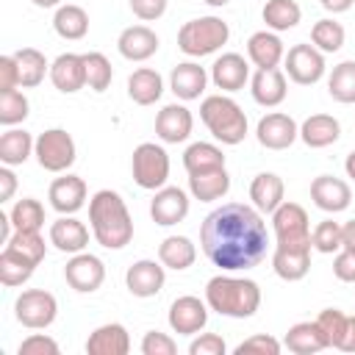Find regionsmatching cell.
Listing matches in <instances>:
<instances>
[{
  "label": "cell",
  "mask_w": 355,
  "mask_h": 355,
  "mask_svg": "<svg viewBox=\"0 0 355 355\" xmlns=\"http://www.w3.org/2000/svg\"><path fill=\"white\" fill-rule=\"evenodd\" d=\"M8 216H11L14 230H42V225H44V208H42V202L33 200V197L17 200Z\"/></svg>",
  "instance_id": "obj_42"
},
{
  "label": "cell",
  "mask_w": 355,
  "mask_h": 355,
  "mask_svg": "<svg viewBox=\"0 0 355 355\" xmlns=\"http://www.w3.org/2000/svg\"><path fill=\"white\" fill-rule=\"evenodd\" d=\"M194 258H197V247L186 236H166L158 247V261L166 269H175V272L189 269L194 263Z\"/></svg>",
  "instance_id": "obj_33"
},
{
  "label": "cell",
  "mask_w": 355,
  "mask_h": 355,
  "mask_svg": "<svg viewBox=\"0 0 355 355\" xmlns=\"http://www.w3.org/2000/svg\"><path fill=\"white\" fill-rule=\"evenodd\" d=\"M50 80L58 92L64 94H75L86 86V67H83V55L78 53H61L53 64H50Z\"/></svg>",
  "instance_id": "obj_19"
},
{
  "label": "cell",
  "mask_w": 355,
  "mask_h": 355,
  "mask_svg": "<svg viewBox=\"0 0 355 355\" xmlns=\"http://www.w3.org/2000/svg\"><path fill=\"white\" fill-rule=\"evenodd\" d=\"M89 222H92V233L97 244L105 250H122L133 239L130 211L125 200L111 189H100L89 200Z\"/></svg>",
  "instance_id": "obj_2"
},
{
  "label": "cell",
  "mask_w": 355,
  "mask_h": 355,
  "mask_svg": "<svg viewBox=\"0 0 355 355\" xmlns=\"http://www.w3.org/2000/svg\"><path fill=\"white\" fill-rule=\"evenodd\" d=\"M50 244L61 252H83L89 244V227L83 222H78L72 214H61L53 225H50Z\"/></svg>",
  "instance_id": "obj_22"
},
{
  "label": "cell",
  "mask_w": 355,
  "mask_h": 355,
  "mask_svg": "<svg viewBox=\"0 0 355 355\" xmlns=\"http://www.w3.org/2000/svg\"><path fill=\"white\" fill-rule=\"evenodd\" d=\"M311 42H313V47L322 50V53H338V50L344 47V25L336 22V19H330V17H324V19L313 22V28H311Z\"/></svg>",
  "instance_id": "obj_41"
},
{
  "label": "cell",
  "mask_w": 355,
  "mask_h": 355,
  "mask_svg": "<svg viewBox=\"0 0 355 355\" xmlns=\"http://www.w3.org/2000/svg\"><path fill=\"white\" fill-rule=\"evenodd\" d=\"M205 83H208V72H205V67H200L194 61L178 64L169 75V89L180 100H197L205 92Z\"/></svg>",
  "instance_id": "obj_27"
},
{
  "label": "cell",
  "mask_w": 355,
  "mask_h": 355,
  "mask_svg": "<svg viewBox=\"0 0 355 355\" xmlns=\"http://www.w3.org/2000/svg\"><path fill=\"white\" fill-rule=\"evenodd\" d=\"M341 250H352L355 252V219L341 225Z\"/></svg>",
  "instance_id": "obj_57"
},
{
  "label": "cell",
  "mask_w": 355,
  "mask_h": 355,
  "mask_svg": "<svg viewBox=\"0 0 355 355\" xmlns=\"http://www.w3.org/2000/svg\"><path fill=\"white\" fill-rule=\"evenodd\" d=\"M33 155H36L42 169L64 172V169H69L75 164V139L64 128H50L44 133H39Z\"/></svg>",
  "instance_id": "obj_7"
},
{
  "label": "cell",
  "mask_w": 355,
  "mask_h": 355,
  "mask_svg": "<svg viewBox=\"0 0 355 355\" xmlns=\"http://www.w3.org/2000/svg\"><path fill=\"white\" fill-rule=\"evenodd\" d=\"M28 97L19 92V89H11V92H0V122L14 128L19 125L25 116H28Z\"/></svg>",
  "instance_id": "obj_44"
},
{
  "label": "cell",
  "mask_w": 355,
  "mask_h": 355,
  "mask_svg": "<svg viewBox=\"0 0 355 355\" xmlns=\"http://www.w3.org/2000/svg\"><path fill=\"white\" fill-rule=\"evenodd\" d=\"M344 169H347V175L355 180V150L347 155V161H344Z\"/></svg>",
  "instance_id": "obj_59"
},
{
  "label": "cell",
  "mask_w": 355,
  "mask_h": 355,
  "mask_svg": "<svg viewBox=\"0 0 355 355\" xmlns=\"http://www.w3.org/2000/svg\"><path fill=\"white\" fill-rule=\"evenodd\" d=\"M261 17H263V22H266L269 31L280 33V31H291V28L300 25L302 8L297 6V0H266Z\"/></svg>",
  "instance_id": "obj_37"
},
{
  "label": "cell",
  "mask_w": 355,
  "mask_h": 355,
  "mask_svg": "<svg viewBox=\"0 0 355 355\" xmlns=\"http://www.w3.org/2000/svg\"><path fill=\"white\" fill-rule=\"evenodd\" d=\"M227 39H230V28L219 17L189 19L178 31V47L186 55H194V58H202V55L216 53L222 44H227Z\"/></svg>",
  "instance_id": "obj_5"
},
{
  "label": "cell",
  "mask_w": 355,
  "mask_h": 355,
  "mask_svg": "<svg viewBox=\"0 0 355 355\" xmlns=\"http://www.w3.org/2000/svg\"><path fill=\"white\" fill-rule=\"evenodd\" d=\"M272 269L277 277L294 283V280H302L311 269V247H283L277 244L275 247V255H272Z\"/></svg>",
  "instance_id": "obj_26"
},
{
  "label": "cell",
  "mask_w": 355,
  "mask_h": 355,
  "mask_svg": "<svg viewBox=\"0 0 355 355\" xmlns=\"http://www.w3.org/2000/svg\"><path fill=\"white\" fill-rule=\"evenodd\" d=\"M311 244H313V250H319V252H324V255L338 252V250H341V225L333 222V219L319 222V225L313 227V233H311Z\"/></svg>",
  "instance_id": "obj_46"
},
{
  "label": "cell",
  "mask_w": 355,
  "mask_h": 355,
  "mask_svg": "<svg viewBox=\"0 0 355 355\" xmlns=\"http://www.w3.org/2000/svg\"><path fill=\"white\" fill-rule=\"evenodd\" d=\"M247 55L258 69H272L286 58V47L275 31H258L247 39Z\"/></svg>",
  "instance_id": "obj_25"
},
{
  "label": "cell",
  "mask_w": 355,
  "mask_h": 355,
  "mask_svg": "<svg viewBox=\"0 0 355 355\" xmlns=\"http://www.w3.org/2000/svg\"><path fill=\"white\" fill-rule=\"evenodd\" d=\"M86 352L89 355H128L130 352V336L119 322L100 324L86 338Z\"/></svg>",
  "instance_id": "obj_24"
},
{
  "label": "cell",
  "mask_w": 355,
  "mask_h": 355,
  "mask_svg": "<svg viewBox=\"0 0 355 355\" xmlns=\"http://www.w3.org/2000/svg\"><path fill=\"white\" fill-rule=\"evenodd\" d=\"M36 266H39V263H33L28 255H22V252L6 247V250L0 252V283L8 286V288L22 286V283L31 280V275L36 272Z\"/></svg>",
  "instance_id": "obj_34"
},
{
  "label": "cell",
  "mask_w": 355,
  "mask_h": 355,
  "mask_svg": "<svg viewBox=\"0 0 355 355\" xmlns=\"http://www.w3.org/2000/svg\"><path fill=\"white\" fill-rule=\"evenodd\" d=\"M211 80L222 92H239V89H244V83L250 80V67H247L244 55H239V53L219 55L214 61V67H211Z\"/></svg>",
  "instance_id": "obj_23"
},
{
  "label": "cell",
  "mask_w": 355,
  "mask_h": 355,
  "mask_svg": "<svg viewBox=\"0 0 355 355\" xmlns=\"http://www.w3.org/2000/svg\"><path fill=\"white\" fill-rule=\"evenodd\" d=\"M128 3H130V11L144 22H153L166 11V0H128Z\"/></svg>",
  "instance_id": "obj_52"
},
{
  "label": "cell",
  "mask_w": 355,
  "mask_h": 355,
  "mask_svg": "<svg viewBox=\"0 0 355 355\" xmlns=\"http://www.w3.org/2000/svg\"><path fill=\"white\" fill-rule=\"evenodd\" d=\"M128 94L133 103L139 105H153L155 100H161L164 94V80L155 69L150 67H139L130 78H128Z\"/></svg>",
  "instance_id": "obj_32"
},
{
  "label": "cell",
  "mask_w": 355,
  "mask_h": 355,
  "mask_svg": "<svg viewBox=\"0 0 355 355\" xmlns=\"http://www.w3.org/2000/svg\"><path fill=\"white\" fill-rule=\"evenodd\" d=\"M33 6H39V8H55V6H61V0H31Z\"/></svg>",
  "instance_id": "obj_60"
},
{
  "label": "cell",
  "mask_w": 355,
  "mask_h": 355,
  "mask_svg": "<svg viewBox=\"0 0 355 355\" xmlns=\"http://www.w3.org/2000/svg\"><path fill=\"white\" fill-rule=\"evenodd\" d=\"M130 169H133L136 186L150 189V191H158V189L166 186V178H169V155H166V150H164L161 144H155V141H141V144L133 150Z\"/></svg>",
  "instance_id": "obj_6"
},
{
  "label": "cell",
  "mask_w": 355,
  "mask_h": 355,
  "mask_svg": "<svg viewBox=\"0 0 355 355\" xmlns=\"http://www.w3.org/2000/svg\"><path fill=\"white\" fill-rule=\"evenodd\" d=\"M272 227L277 236V244L283 247H313L311 244V222L302 205L297 202H280L272 211Z\"/></svg>",
  "instance_id": "obj_8"
},
{
  "label": "cell",
  "mask_w": 355,
  "mask_h": 355,
  "mask_svg": "<svg viewBox=\"0 0 355 355\" xmlns=\"http://www.w3.org/2000/svg\"><path fill=\"white\" fill-rule=\"evenodd\" d=\"M200 119L211 130V136L222 144H241L247 136V114L241 105L225 94H211L200 105Z\"/></svg>",
  "instance_id": "obj_4"
},
{
  "label": "cell",
  "mask_w": 355,
  "mask_h": 355,
  "mask_svg": "<svg viewBox=\"0 0 355 355\" xmlns=\"http://www.w3.org/2000/svg\"><path fill=\"white\" fill-rule=\"evenodd\" d=\"M311 200L316 208L327 211V214H338V211H347L349 202H352V191L349 186L341 180V178H333V175H319L313 178L311 183Z\"/></svg>",
  "instance_id": "obj_16"
},
{
  "label": "cell",
  "mask_w": 355,
  "mask_h": 355,
  "mask_svg": "<svg viewBox=\"0 0 355 355\" xmlns=\"http://www.w3.org/2000/svg\"><path fill=\"white\" fill-rule=\"evenodd\" d=\"M58 302L44 288H25L14 302V316L28 330H44L55 322Z\"/></svg>",
  "instance_id": "obj_9"
},
{
  "label": "cell",
  "mask_w": 355,
  "mask_h": 355,
  "mask_svg": "<svg viewBox=\"0 0 355 355\" xmlns=\"http://www.w3.org/2000/svg\"><path fill=\"white\" fill-rule=\"evenodd\" d=\"M319 3H322V8H327L330 14H344V11L352 8L355 0H319Z\"/></svg>",
  "instance_id": "obj_58"
},
{
  "label": "cell",
  "mask_w": 355,
  "mask_h": 355,
  "mask_svg": "<svg viewBox=\"0 0 355 355\" xmlns=\"http://www.w3.org/2000/svg\"><path fill=\"white\" fill-rule=\"evenodd\" d=\"M19 355H58V341H53L50 336L33 333L19 344Z\"/></svg>",
  "instance_id": "obj_51"
},
{
  "label": "cell",
  "mask_w": 355,
  "mask_h": 355,
  "mask_svg": "<svg viewBox=\"0 0 355 355\" xmlns=\"http://www.w3.org/2000/svg\"><path fill=\"white\" fill-rule=\"evenodd\" d=\"M327 92L338 103H355V61H341L327 78Z\"/></svg>",
  "instance_id": "obj_40"
},
{
  "label": "cell",
  "mask_w": 355,
  "mask_h": 355,
  "mask_svg": "<svg viewBox=\"0 0 355 355\" xmlns=\"http://www.w3.org/2000/svg\"><path fill=\"white\" fill-rule=\"evenodd\" d=\"M205 302L219 316L230 319H250L261 305V288L255 280L216 275L205 286Z\"/></svg>",
  "instance_id": "obj_3"
},
{
  "label": "cell",
  "mask_w": 355,
  "mask_h": 355,
  "mask_svg": "<svg viewBox=\"0 0 355 355\" xmlns=\"http://www.w3.org/2000/svg\"><path fill=\"white\" fill-rule=\"evenodd\" d=\"M141 352H144V355H175V352H178V344H175V338H169L166 333L150 330V333H144V338H141Z\"/></svg>",
  "instance_id": "obj_48"
},
{
  "label": "cell",
  "mask_w": 355,
  "mask_h": 355,
  "mask_svg": "<svg viewBox=\"0 0 355 355\" xmlns=\"http://www.w3.org/2000/svg\"><path fill=\"white\" fill-rule=\"evenodd\" d=\"M283 194H286V186H283V178L275 175V172H261L252 178L250 183V200L258 211L263 214H272L280 202H283Z\"/></svg>",
  "instance_id": "obj_30"
},
{
  "label": "cell",
  "mask_w": 355,
  "mask_h": 355,
  "mask_svg": "<svg viewBox=\"0 0 355 355\" xmlns=\"http://www.w3.org/2000/svg\"><path fill=\"white\" fill-rule=\"evenodd\" d=\"M247 352H261V355H277L280 352V341L266 336V333H258V336H250L244 338L239 347H236V355H247Z\"/></svg>",
  "instance_id": "obj_49"
},
{
  "label": "cell",
  "mask_w": 355,
  "mask_h": 355,
  "mask_svg": "<svg viewBox=\"0 0 355 355\" xmlns=\"http://www.w3.org/2000/svg\"><path fill=\"white\" fill-rule=\"evenodd\" d=\"M6 247H11V250L28 255L33 263H42V258H44V252H47V244H44V239L39 236V230H14V236L6 241Z\"/></svg>",
  "instance_id": "obj_45"
},
{
  "label": "cell",
  "mask_w": 355,
  "mask_h": 355,
  "mask_svg": "<svg viewBox=\"0 0 355 355\" xmlns=\"http://www.w3.org/2000/svg\"><path fill=\"white\" fill-rule=\"evenodd\" d=\"M341 136V125L336 116L330 114H313L300 125V139L311 147V150H322L330 147L333 141H338Z\"/></svg>",
  "instance_id": "obj_29"
},
{
  "label": "cell",
  "mask_w": 355,
  "mask_h": 355,
  "mask_svg": "<svg viewBox=\"0 0 355 355\" xmlns=\"http://www.w3.org/2000/svg\"><path fill=\"white\" fill-rule=\"evenodd\" d=\"M47 200L58 214H75V211H80L86 205V180L78 178V175L55 178L50 183Z\"/></svg>",
  "instance_id": "obj_17"
},
{
  "label": "cell",
  "mask_w": 355,
  "mask_h": 355,
  "mask_svg": "<svg viewBox=\"0 0 355 355\" xmlns=\"http://www.w3.org/2000/svg\"><path fill=\"white\" fill-rule=\"evenodd\" d=\"M164 263H155V261H136L128 266L125 272V283H128V291L133 297H155L161 288H164Z\"/></svg>",
  "instance_id": "obj_18"
},
{
  "label": "cell",
  "mask_w": 355,
  "mask_h": 355,
  "mask_svg": "<svg viewBox=\"0 0 355 355\" xmlns=\"http://www.w3.org/2000/svg\"><path fill=\"white\" fill-rule=\"evenodd\" d=\"M225 349H227V344L216 333H200L189 344V355H225Z\"/></svg>",
  "instance_id": "obj_50"
},
{
  "label": "cell",
  "mask_w": 355,
  "mask_h": 355,
  "mask_svg": "<svg viewBox=\"0 0 355 355\" xmlns=\"http://www.w3.org/2000/svg\"><path fill=\"white\" fill-rule=\"evenodd\" d=\"M183 166H186L189 175L205 172V169H219V166H225V153H222L216 144L194 141V144H189L186 153H183Z\"/></svg>",
  "instance_id": "obj_39"
},
{
  "label": "cell",
  "mask_w": 355,
  "mask_h": 355,
  "mask_svg": "<svg viewBox=\"0 0 355 355\" xmlns=\"http://www.w3.org/2000/svg\"><path fill=\"white\" fill-rule=\"evenodd\" d=\"M336 349L355 352V316H347V327H344V336H341V341H338Z\"/></svg>",
  "instance_id": "obj_56"
},
{
  "label": "cell",
  "mask_w": 355,
  "mask_h": 355,
  "mask_svg": "<svg viewBox=\"0 0 355 355\" xmlns=\"http://www.w3.org/2000/svg\"><path fill=\"white\" fill-rule=\"evenodd\" d=\"M283 61H286V75L294 83H300V86H313L316 80L324 78V69H327L324 53L316 50L313 44H294V47H288Z\"/></svg>",
  "instance_id": "obj_10"
},
{
  "label": "cell",
  "mask_w": 355,
  "mask_h": 355,
  "mask_svg": "<svg viewBox=\"0 0 355 355\" xmlns=\"http://www.w3.org/2000/svg\"><path fill=\"white\" fill-rule=\"evenodd\" d=\"M64 277L75 291L92 294L105 280V263L92 252H75L64 266Z\"/></svg>",
  "instance_id": "obj_11"
},
{
  "label": "cell",
  "mask_w": 355,
  "mask_h": 355,
  "mask_svg": "<svg viewBox=\"0 0 355 355\" xmlns=\"http://www.w3.org/2000/svg\"><path fill=\"white\" fill-rule=\"evenodd\" d=\"M189 191L200 202H214V200H219L230 191V175H227L225 166L194 172V175H189Z\"/></svg>",
  "instance_id": "obj_28"
},
{
  "label": "cell",
  "mask_w": 355,
  "mask_h": 355,
  "mask_svg": "<svg viewBox=\"0 0 355 355\" xmlns=\"http://www.w3.org/2000/svg\"><path fill=\"white\" fill-rule=\"evenodd\" d=\"M250 92H252V100L263 108H275L286 100L288 94V83H286V72H280L277 67L272 69H258L250 80Z\"/></svg>",
  "instance_id": "obj_20"
},
{
  "label": "cell",
  "mask_w": 355,
  "mask_h": 355,
  "mask_svg": "<svg viewBox=\"0 0 355 355\" xmlns=\"http://www.w3.org/2000/svg\"><path fill=\"white\" fill-rule=\"evenodd\" d=\"M200 244L208 261L225 272L252 269L263 261L269 230L258 208L227 202L214 208L200 225Z\"/></svg>",
  "instance_id": "obj_1"
},
{
  "label": "cell",
  "mask_w": 355,
  "mask_h": 355,
  "mask_svg": "<svg viewBox=\"0 0 355 355\" xmlns=\"http://www.w3.org/2000/svg\"><path fill=\"white\" fill-rule=\"evenodd\" d=\"M208 322V302H202L200 297H178L169 308V327L178 336H197Z\"/></svg>",
  "instance_id": "obj_12"
},
{
  "label": "cell",
  "mask_w": 355,
  "mask_h": 355,
  "mask_svg": "<svg viewBox=\"0 0 355 355\" xmlns=\"http://www.w3.org/2000/svg\"><path fill=\"white\" fill-rule=\"evenodd\" d=\"M191 128H194V116L186 105H178V103H169L158 111L155 116V136L166 144H178V141H186L191 136Z\"/></svg>",
  "instance_id": "obj_15"
},
{
  "label": "cell",
  "mask_w": 355,
  "mask_h": 355,
  "mask_svg": "<svg viewBox=\"0 0 355 355\" xmlns=\"http://www.w3.org/2000/svg\"><path fill=\"white\" fill-rule=\"evenodd\" d=\"M33 147H36V141L31 139L28 130H22V128H11V130H6V133L0 136V161H3L6 166L25 164V161L31 158Z\"/></svg>",
  "instance_id": "obj_36"
},
{
  "label": "cell",
  "mask_w": 355,
  "mask_h": 355,
  "mask_svg": "<svg viewBox=\"0 0 355 355\" xmlns=\"http://www.w3.org/2000/svg\"><path fill=\"white\" fill-rule=\"evenodd\" d=\"M116 50L122 58L128 61H147L150 55H155L158 50V36L153 28L147 25H130L119 33L116 39Z\"/></svg>",
  "instance_id": "obj_21"
},
{
  "label": "cell",
  "mask_w": 355,
  "mask_h": 355,
  "mask_svg": "<svg viewBox=\"0 0 355 355\" xmlns=\"http://www.w3.org/2000/svg\"><path fill=\"white\" fill-rule=\"evenodd\" d=\"M83 67H86V86L94 92H105L111 86L114 69L111 61L103 53H83Z\"/></svg>",
  "instance_id": "obj_43"
},
{
  "label": "cell",
  "mask_w": 355,
  "mask_h": 355,
  "mask_svg": "<svg viewBox=\"0 0 355 355\" xmlns=\"http://www.w3.org/2000/svg\"><path fill=\"white\" fill-rule=\"evenodd\" d=\"M189 214V194L178 186H164L155 191L153 202H150V216L155 225L161 227H172L178 222H183Z\"/></svg>",
  "instance_id": "obj_14"
},
{
  "label": "cell",
  "mask_w": 355,
  "mask_h": 355,
  "mask_svg": "<svg viewBox=\"0 0 355 355\" xmlns=\"http://www.w3.org/2000/svg\"><path fill=\"white\" fill-rule=\"evenodd\" d=\"M313 322L324 333L327 347H338V341L344 336V327H347V313H341L338 308H324V311H319V316Z\"/></svg>",
  "instance_id": "obj_47"
},
{
  "label": "cell",
  "mask_w": 355,
  "mask_h": 355,
  "mask_svg": "<svg viewBox=\"0 0 355 355\" xmlns=\"http://www.w3.org/2000/svg\"><path fill=\"white\" fill-rule=\"evenodd\" d=\"M333 275L341 283H355V252L352 250H341L333 261Z\"/></svg>",
  "instance_id": "obj_54"
},
{
  "label": "cell",
  "mask_w": 355,
  "mask_h": 355,
  "mask_svg": "<svg viewBox=\"0 0 355 355\" xmlns=\"http://www.w3.org/2000/svg\"><path fill=\"white\" fill-rule=\"evenodd\" d=\"M53 28L61 39H69V42L83 39L89 33V14L80 6H72V3L58 6L55 17H53Z\"/></svg>",
  "instance_id": "obj_35"
},
{
  "label": "cell",
  "mask_w": 355,
  "mask_h": 355,
  "mask_svg": "<svg viewBox=\"0 0 355 355\" xmlns=\"http://www.w3.org/2000/svg\"><path fill=\"white\" fill-rule=\"evenodd\" d=\"M14 191H17V175H14L8 166H3V169H0V202L11 200Z\"/></svg>",
  "instance_id": "obj_55"
},
{
  "label": "cell",
  "mask_w": 355,
  "mask_h": 355,
  "mask_svg": "<svg viewBox=\"0 0 355 355\" xmlns=\"http://www.w3.org/2000/svg\"><path fill=\"white\" fill-rule=\"evenodd\" d=\"M202 3H208V6H214V8H222V6H227L230 0H202Z\"/></svg>",
  "instance_id": "obj_61"
},
{
  "label": "cell",
  "mask_w": 355,
  "mask_h": 355,
  "mask_svg": "<svg viewBox=\"0 0 355 355\" xmlns=\"http://www.w3.org/2000/svg\"><path fill=\"white\" fill-rule=\"evenodd\" d=\"M17 58V67H19V86L25 89H33L44 80V75L50 72V64L44 58V53H39L36 47H22L14 53Z\"/></svg>",
  "instance_id": "obj_38"
},
{
  "label": "cell",
  "mask_w": 355,
  "mask_h": 355,
  "mask_svg": "<svg viewBox=\"0 0 355 355\" xmlns=\"http://www.w3.org/2000/svg\"><path fill=\"white\" fill-rule=\"evenodd\" d=\"M255 136H258L261 147H266V150H286L300 136V128L288 114L275 111V114H266V116L258 119Z\"/></svg>",
  "instance_id": "obj_13"
},
{
  "label": "cell",
  "mask_w": 355,
  "mask_h": 355,
  "mask_svg": "<svg viewBox=\"0 0 355 355\" xmlns=\"http://www.w3.org/2000/svg\"><path fill=\"white\" fill-rule=\"evenodd\" d=\"M19 86V67L14 53L11 55H0V92H11Z\"/></svg>",
  "instance_id": "obj_53"
},
{
  "label": "cell",
  "mask_w": 355,
  "mask_h": 355,
  "mask_svg": "<svg viewBox=\"0 0 355 355\" xmlns=\"http://www.w3.org/2000/svg\"><path fill=\"white\" fill-rule=\"evenodd\" d=\"M283 341L297 355H313V352L327 349V338H324V333L319 330L316 322H297V324H291Z\"/></svg>",
  "instance_id": "obj_31"
}]
</instances>
